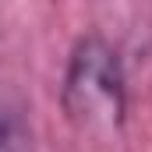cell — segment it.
<instances>
[{
	"instance_id": "6da1fadb",
	"label": "cell",
	"mask_w": 152,
	"mask_h": 152,
	"mask_svg": "<svg viewBox=\"0 0 152 152\" xmlns=\"http://www.w3.org/2000/svg\"><path fill=\"white\" fill-rule=\"evenodd\" d=\"M60 110L81 134L106 138L127 120V78L120 53L106 39L85 36L67 57L60 81Z\"/></svg>"
},
{
	"instance_id": "7a4b0ae2",
	"label": "cell",
	"mask_w": 152,
	"mask_h": 152,
	"mask_svg": "<svg viewBox=\"0 0 152 152\" xmlns=\"http://www.w3.org/2000/svg\"><path fill=\"white\" fill-rule=\"evenodd\" d=\"M0 152H36L32 127L21 113H0Z\"/></svg>"
}]
</instances>
